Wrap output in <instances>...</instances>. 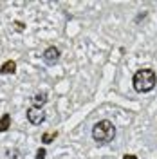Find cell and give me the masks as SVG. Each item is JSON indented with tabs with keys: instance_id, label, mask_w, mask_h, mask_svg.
<instances>
[{
	"instance_id": "6da1fadb",
	"label": "cell",
	"mask_w": 157,
	"mask_h": 159,
	"mask_svg": "<svg viewBox=\"0 0 157 159\" xmlns=\"http://www.w3.org/2000/svg\"><path fill=\"white\" fill-rule=\"evenodd\" d=\"M114 136H116V127L108 119H101V121H98L92 127V139L98 145H107V143H110L114 139Z\"/></svg>"
},
{
	"instance_id": "7a4b0ae2",
	"label": "cell",
	"mask_w": 157,
	"mask_h": 159,
	"mask_svg": "<svg viewBox=\"0 0 157 159\" xmlns=\"http://www.w3.org/2000/svg\"><path fill=\"white\" fill-rule=\"evenodd\" d=\"M157 83V74L152 69H141L134 74L132 85L137 92H150Z\"/></svg>"
},
{
	"instance_id": "3957f363",
	"label": "cell",
	"mask_w": 157,
	"mask_h": 159,
	"mask_svg": "<svg viewBox=\"0 0 157 159\" xmlns=\"http://www.w3.org/2000/svg\"><path fill=\"white\" fill-rule=\"evenodd\" d=\"M27 119H29V123H33V125H42L45 121V112L42 109L31 107V109H27Z\"/></svg>"
},
{
	"instance_id": "277c9868",
	"label": "cell",
	"mask_w": 157,
	"mask_h": 159,
	"mask_svg": "<svg viewBox=\"0 0 157 159\" xmlns=\"http://www.w3.org/2000/svg\"><path fill=\"white\" fill-rule=\"evenodd\" d=\"M60 54H61V52H60L58 47H54V45H52V47H47V49L43 51V61H45L47 65H54L60 60Z\"/></svg>"
},
{
	"instance_id": "5b68a950",
	"label": "cell",
	"mask_w": 157,
	"mask_h": 159,
	"mask_svg": "<svg viewBox=\"0 0 157 159\" xmlns=\"http://www.w3.org/2000/svg\"><path fill=\"white\" fill-rule=\"evenodd\" d=\"M15 72H16V63H15L13 60H7V61L0 67V74H4V76H6V74H15Z\"/></svg>"
},
{
	"instance_id": "8992f818",
	"label": "cell",
	"mask_w": 157,
	"mask_h": 159,
	"mask_svg": "<svg viewBox=\"0 0 157 159\" xmlns=\"http://www.w3.org/2000/svg\"><path fill=\"white\" fill-rule=\"evenodd\" d=\"M45 103H47V92H38V94H34V98H33V107L42 109Z\"/></svg>"
},
{
	"instance_id": "52a82bcc",
	"label": "cell",
	"mask_w": 157,
	"mask_h": 159,
	"mask_svg": "<svg viewBox=\"0 0 157 159\" xmlns=\"http://www.w3.org/2000/svg\"><path fill=\"white\" fill-rule=\"evenodd\" d=\"M11 127V114H2V118H0V132H6V130Z\"/></svg>"
},
{
	"instance_id": "ba28073f",
	"label": "cell",
	"mask_w": 157,
	"mask_h": 159,
	"mask_svg": "<svg viewBox=\"0 0 157 159\" xmlns=\"http://www.w3.org/2000/svg\"><path fill=\"white\" fill-rule=\"evenodd\" d=\"M56 138H58V130H52V132H45V134L42 136V143H51V141H54Z\"/></svg>"
},
{
	"instance_id": "9c48e42d",
	"label": "cell",
	"mask_w": 157,
	"mask_h": 159,
	"mask_svg": "<svg viewBox=\"0 0 157 159\" xmlns=\"http://www.w3.org/2000/svg\"><path fill=\"white\" fill-rule=\"evenodd\" d=\"M45 154H47L45 148H43V147H40V148L36 150V159H45Z\"/></svg>"
},
{
	"instance_id": "30bf717a",
	"label": "cell",
	"mask_w": 157,
	"mask_h": 159,
	"mask_svg": "<svg viewBox=\"0 0 157 159\" xmlns=\"http://www.w3.org/2000/svg\"><path fill=\"white\" fill-rule=\"evenodd\" d=\"M123 159H137L134 154H127V156H123Z\"/></svg>"
},
{
	"instance_id": "8fae6325",
	"label": "cell",
	"mask_w": 157,
	"mask_h": 159,
	"mask_svg": "<svg viewBox=\"0 0 157 159\" xmlns=\"http://www.w3.org/2000/svg\"><path fill=\"white\" fill-rule=\"evenodd\" d=\"M15 24L18 25V27H16V29H18V31H24V24H22V22H15Z\"/></svg>"
}]
</instances>
